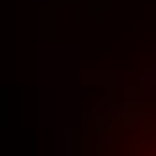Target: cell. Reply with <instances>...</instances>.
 Returning <instances> with one entry per match:
<instances>
[{"mask_svg": "<svg viewBox=\"0 0 156 156\" xmlns=\"http://www.w3.org/2000/svg\"><path fill=\"white\" fill-rule=\"evenodd\" d=\"M102 156H156V108H145L129 124H119L102 140Z\"/></svg>", "mask_w": 156, "mask_h": 156, "instance_id": "6da1fadb", "label": "cell"}]
</instances>
